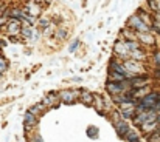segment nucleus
Masks as SVG:
<instances>
[{
    "mask_svg": "<svg viewBox=\"0 0 160 142\" xmlns=\"http://www.w3.org/2000/svg\"><path fill=\"white\" fill-rule=\"evenodd\" d=\"M123 65H124V68H126V71H128V74H129L131 77L145 73V65H143L140 60L128 59V60H123Z\"/></svg>",
    "mask_w": 160,
    "mask_h": 142,
    "instance_id": "obj_2",
    "label": "nucleus"
},
{
    "mask_svg": "<svg viewBox=\"0 0 160 142\" xmlns=\"http://www.w3.org/2000/svg\"><path fill=\"white\" fill-rule=\"evenodd\" d=\"M152 60H154V63L157 65L160 68V51H157V53H154V56H152Z\"/></svg>",
    "mask_w": 160,
    "mask_h": 142,
    "instance_id": "obj_26",
    "label": "nucleus"
},
{
    "mask_svg": "<svg viewBox=\"0 0 160 142\" xmlns=\"http://www.w3.org/2000/svg\"><path fill=\"white\" fill-rule=\"evenodd\" d=\"M145 23H148L149 26H152V23H154V14H151V12H148V11H145L143 8H140V9H137V12H135Z\"/></svg>",
    "mask_w": 160,
    "mask_h": 142,
    "instance_id": "obj_10",
    "label": "nucleus"
},
{
    "mask_svg": "<svg viewBox=\"0 0 160 142\" xmlns=\"http://www.w3.org/2000/svg\"><path fill=\"white\" fill-rule=\"evenodd\" d=\"M6 68H8V60L3 59V57H0V73L6 71Z\"/></svg>",
    "mask_w": 160,
    "mask_h": 142,
    "instance_id": "obj_25",
    "label": "nucleus"
},
{
    "mask_svg": "<svg viewBox=\"0 0 160 142\" xmlns=\"http://www.w3.org/2000/svg\"><path fill=\"white\" fill-rule=\"evenodd\" d=\"M76 48H79V40H75V42L68 47V51H70V53H73V51H76Z\"/></svg>",
    "mask_w": 160,
    "mask_h": 142,
    "instance_id": "obj_27",
    "label": "nucleus"
},
{
    "mask_svg": "<svg viewBox=\"0 0 160 142\" xmlns=\"http://www.w3.org/2000/svg\"><path fill=\"white\" fill-rule=\"evenodd\" d=\"M8 22H9V17H6L5 14H3V16H0V31H3V30L6 28Z\"/></svg>",
    "mask_w": 160,
    "mask_h": 142,
    "instance_id": "obj_24",
    "label": "nucleus"
},
{
    "mask_svg": "<svg viewBox=\"0 0 160 142\" xmlns=\"http://www.w3.org/2000/svg\"><path fill=\"white\" fill-rule=\"evenodd\" d=\"M22 22L20 20H16V19H9L6 28H5V33L9 36V37H16V36H20L22 33Z\"/></svg>",
    "mask_w": 160,
    "mask_h": 142,
    "instance_id": "obj_5",
    "label": "nucleus"
},
{
    "mask_svg": "<svg viewBox=\"0 0 160 142\" xmlns=\"http://www.w3.org/2000/svg\"><path fill=\"white\" fill-rule=\"evenodd\" d=\"M79 99H81V102L86 103V105H93V102H95V96L90 94L89 91H82L81 96H79Z\"/></svg>",
    "mask_w": 160,
    "mask_h": 142,
    "instance_id": "obj_16",
    "label": "nucleus"
},
{
    "mask_svg": "<svg viewBox=\"0 0 160 142\" xmlns=\"http://www.w3.org/2000/svg\"><path fill=\"white\" fill-rule=\"evenodd\" d=\"M79 91L78 90H64V91H61L59 93V99H61V102H64V103H75L76 102V99L79 97Z\"/></svg>",
    "mask_w": 160,
    "mask_h": 142,
    "instance_id": "obj_7",
    "label": "nucleus"
},
{
    "mask_svg": "<svg viewBox=\"0 0 160 142\" xmlns=\"http://www.w3.org/2000/svg\"><path fill=\"white\" fill-rule=\"evenodd\" d=\"M124 79H128V77L123 76V74H120V73H115V71H110V70H109V80L121 82V80H124Z\"/></svg>",
    "mask_w": 160,
    "mask_h": 142,
    "instance_id": "obj_18",
    "label": "nucleus"
},
{
    "mask_svg": "<svg viewBox=\"0 0 160 142\" xmlns=\"http://www.w3.org/2000/svg\"><path fill=\"white\" fill-rule=\"evenodd\" d=\"M113 53H115V56H117L118 59H121V60L131 59V48H129L128 40H124V39L117 40V42H115V47H113Z\"/></svg>",
    "mask_w": 160,
    "mask_h": 142,
    "instance_id": "obj_3",
    "label": "nucleus"
},
{
    "mask_svg": "<svg viewBox=\"0 0 160 142\" xmlns=\"http://www.w3.org/2000/svg\"><path fill=\"white\" fill-rule=\"evenodd\" d=\"M148 142H160V130L151 133V135L148 136Z\"/></svg>",
    "mask_w": 160,
    "mask_h": 142,
    "instance_id": "obj_23",
    "label": "nucleus"
},
{
    "mask_svg": "<svg viewBox=\"0 0 160 142\" xmlns=\"http://www.w3.org/2000/svg\"><path fill=\"white\" fill-rule=\"evenodd\" d=\"M148 82H149V77L145 76V74H143V76H134V77H131V87H132L134 90L148 87Z\"/></svg>",
    "mask_w": 160,
    "mask_h": 142,
    "instance_id": "obj_9",
    "label": "nucleus"
},
{
    "mask_svg": "<svg viewBox=\"0 0 160 142\" xmlns=\"http://www.w3.org/2000/svg\"><path fill=\"white\" fill-rule=\"evenodd\" d=\"M124 138H126L128 142H140V136H138L137 131H134V130H129L128 135H126Z\"/></svg>",
    "mask_w": 160,
    "mask_h": 142,
    "instance_id": "obj_19",
    "label": "nucleus"
},
{
    "mask_svg": "<svg viewBox=\"0 0 160 142\" xmlns=\"http://www.w3.org/2000/svg\"><path fill=\"white\" fill-rule=\"evenodd\" d=\"M61 102V99H59V94H54V93H50V94H47V97L44 99V105L45 107H56L58 103Z\"/></svg>",
    "mask_w": 160,
    "mask_h": 142,
    "instance_id": "obj_13",
    "label": "nucleus"
},
{
    "mask_svg": "<svg viewBox=\"0 0 160 142\" xmlns=\"http://www.w3.org/2000/svg\"><path fill=\"white\" fill-rule=\"evenodd\" d=\"M115 130L118 131V135H120V136H126V135H128V131H129V127H128V124H126V122L118 121V122H115Z\"/></svg>",
    "mask_w": 160,
    "mask_h": 142,
    "instance_id": "obj_14",
    "label": "nucleus"
},
{
    "mask_svg": "<svg viewBox=\"0 0 160 142\" xmlns=\"http://www.w3.org/2000/svg\"><path fill=\"white\" fill-rule=\"evenodd\" d=\"M45 110H47V107H45L44 103H38V105H34V107L30 108V113H33V114L38 117V116H42V114L45 113Z\"/></svg>",
    "mask_w": 160,
    "mask_h": 142,
    "instance_id": "obj_17",
    "label": "nucleus"
},
{
    "mask_svg": "<svg viewBox=\"0 0 160 142\" xmlns=\"http://www.w3.org/2000/svg\"><path fill=\"white\" fill-rule=\"evenodd\" d=\"M42 33H44V36H45V37H50V36H54V33H56V28H54L53 22H52V25H50V26H47L45 30H42Z\"/></svg>",
    "mask_w": 160,
    "mask_h": 142,
    "instance_id": "obj_21",
    "label": "nucleus"
},
{
    "mask_svg": "<svg viewBox=\"0 0 160 142\" xmlns=\"http://www.w3.org/2000/svg\"><path fill=\"white\" fill-rule=\"evenodd\" d=\"M146 6H148V9L154 14V12H159V3H157V0H146Z\"/></svg>",
    "mask_w": 160,
    "mask_h": 142,
    "instance_id": "obj_20",
    "label": "nucleus"
},
{
    "mask_svg": "<svg viewBox=\"0 0 160 142\" xmlns=\"http://www.w3.org/2000/svg\"><path fill=\"white\" fill-rule=\"evenodd\" d=\"M137 40L143 47H154L156 45V37L152 33H137Z\"/></svg>",
    "mask_w": 160,
    "mask_h": 142,
    "instance_id": "obj_8",
    "label": "nucleus"
},
{
    "mask_svg": "<svg viewBox=\"0 0 160 142\" xmlns=\"http://www.w3.org/2000/svg\"><path fill=\"white\" fill-rule=\"evenodd\" d=\"M152 30L157 33L160 36V22H157V20H154V23H152Z\"/></svg>",
    "mask_w": 160,
    "mask_h": 142,
    "instance_id": "obj_28",
    "label": "nucleus"
},
{
    "mask_svg": "<svg viewBox=\"0 0 160 142\" xmlns=\"http://www.w3.org/2000/svg\"><path fill=\"white\" fill-rule=\"evenodd\" d=\"M156 76H159V77H160V68H157V70H156Z\"/></svg>",
    "mask_w": 160,
    "mask_h": 142,
    "instance_id": "obj_29",
    "label": "nucleus"
},
{
    "mask_svg": "<svg viewBox=\"0 0 160 142\" xmlns=\"http://www.w3.org/2000/svg\"><path fill=\"white\" fill-rule=\"evenodd\" d=\"M0 57H2V51H0Z\"/></svg>",
    "mask_w": 160,
    "mask_h": 142,
    "instance_id": "obj_30",
    "label": "nucleus"
},
{
    "mask_svg": "<svg viewBox=\"0 0 160 142\" xmlns=\"http://www.w3.org/2000/svg\"><path fill=\"white\" fill-rule=\"evenodd\" d=\"M52 25V20L50 19H45V17H42L41 20H39V30L42 31V30H45L47 26H50Z\"/></svg>",
    "mask_w": 160,
    "mask_h": 142,
    "instance_id": "obj_22",
    "label": "nucleus"
},
{
    "mask_svg": "<svg viewBox=\"0 0 160 142\" xmlns=\"http://www.w3.org/2000/svg\"><path fill=\"white\" fill-rule=\"evenodd\" d=\"M23 122H25V128L30 130V128H33V127L38 125V117H36L33 113L28 111V113L25 114V121H23Z\"/></svg>",
    "mask_w": 160,
    "mask_h": 142,
    "instance_id": "obj_12",
    "label": "nucleus"
},
{
    "mask_svg": "<svg viewBox=\"0 0 160 142\" xmlns=\"http://www.w3.org/2000/svg\"><path fill=\"white\" fill-rule=\"evenodd\" d=\"M67 37H68V30L67 28H56V33H54V39L56 40L64 42Z\"/></svg>",
    "mask_w": 160,
    "mask_h": 142,
    "instance_id": "obj_15",
    "label": "nucleus"
},
{
    "mask_svg": "<svg viewBox=\"0 0 160 142\" xmlns=\"http://www.w3.org/2000/svg\"><path fill=\"white\" fill-rule=\"evenodd\" d=\"M20 36H22L23 39L30 40V39H34V37H36V31H34V28H33L31 25H23Z\"/></svg>",
    "mask_w": 160,
    "mask_h": 142,
    "instance_id": "obj_11",
    "label": "nucleus"
},
{
    "mask_svg": "<svg viewBox=\"0 0 160 142\" xmlns=\"http://www.w3.org/2000/svg\"><path fill=\"white\" fill-rule=\"evenodd\" d=\"M128 28L134 30L135 33H151L152 26H149L148 23H145L137 14H132L128 20Z\"/></svg>",
    "mask_w": 160,
    "mask_h": 142,
    "instance_id": "obj_1",
    "label": "nucleus"
},
{
    "mask_svg": "<svg viewBox=\"0 0 160 142\" xmlns=\"http://www.w3.org/2000/svg\"><path fill=\"white\" fill-rule=\"evenodd\" d=\"M106 90L109 91V94H112V96L121 94V93H124V90H126V80H121V82H115V80H107Z\"/></svg>",
    "mask_w": 160,
    "mask_h": 142,
    "instance_id": "obj_6",
    "label": "nucleus"
},
{
    "mask_svg": "<svg viewBox=\"0 0 160 142\" xmlns=\"http://www.w3.org/2000/svg\"><path fill=\"white\" fill-rule=\"evenodd\" d=\"M23 9H25V12H27L28 16H31L33 19H39L41 14H42V11H44V5L39 3V2H34V0H27Z\"/></svg>",
    "mask_w": 160,
    "mask_h": 142,
    "instance_id": "obj_4",
    "label": "nucleus"
}]
</instances>
